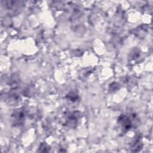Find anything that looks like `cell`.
<instances>
[{
    "label": "cell",
    "mask_w": 153,
    "mask_h": 153,
    "mask_svg": "<svg viewBox=\"0 0 153 153\" xmlns=\"http://www.w3.org/2000/svg\"><path fill=\"white\" fill-rule=\"evenodd\" d=\"M120 124L122 126L124 130H128L131 126V123L130 119L127 116H121L120 118Z\"/></svg>",
    "instance_id": "cell-1"
}]
</instances>
